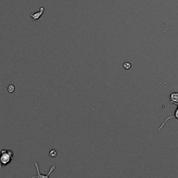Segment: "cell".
I'll return each mask as SVG.
<instances>
[{
    "instance_id": "7a4b0ae2",
    "label": "cell",
    "mask_w": 178,
    "mask_h": 178,
    "mask_svg": "<svg viewBox=\"0 0 178 178\" xmlns=\"http://www.w3.org/2000/svg\"><path fill=\"white\" fill-rule=\"evenodd\" d=\"M34 165L35 166V168H36L37 170V175H35L33 176L31 178H50V174H52V173L53 172V171L55 170L56 167H57V165L56 164H53V165L52 166L50 167V170H49L48 173L45 175L43 173H40V170H39V166H38V164H37L36 162L34 163Z\"/></svg>"
},
{
    "instance_id": "ba28073f",
    "label": "cell",
    "mask_w": 178,
    "mask_h": 178,
    "mask_svg": "<svg viewBox=\"0 0 178 178\" xmlns=\"http://www.w3.org/2000/svg\"><path fill=\"white\" fill-rule=\"evenodd\" d=\"M49 155H50L51 157H56L57 156V152L56 151V150L52 149V150H51L50 152H49Z\"/></svg>"
},
{
    "instance_id": "5b68a950",
    "label": "cell",
    "mask_w": 178,
    "mask_h": 178,
    "mask_svg": "<svg viewBox=\"0 0 178 178\" xmlns=\"http://www.w3.org/2000/svg\"><path fill=\"white\" fill-rule=\"evenodd\" d=\"M170 102L171 104H176L178 103V93L176 92H171L170 94Z\"/></svg>"
},
{
    "instance_id": "52a82bcc",
    "label": "cell",
    "mask_w": 178,
    "mask_h": 178,
    "mask_svg": "<svg viewBox=\"0 0 178 178\" xmlns=\"http://www.w3.org/2000/svg\"><path fill=\"white\" fill-rule=\"evenodd\" d=\"M123 66L125 70H130L132 68V64L130 63V62H125L124 63H123Z\"/></svg>"
},
{
    "instance_id": "8992f818",
    "label": "cell",
    "mask_w": 178,
    "mask_h": 178,
    "mask_svg": "<svg viewBox=\"0 0 178 178\" xmlns=\"http://www.w3.org/2000/svg\"><path fill=\"white\" fill-rule=\"evenodd\" d=\"M15 89H16V88H15L14 85H13V84H10V85H8L7 87V91L10 93L14 92Z\"/></svg>"
},
{
    "instance_id": "6da1fadb",
    "label": "cell",
    "mask_w": 178,
    "mask_h": 178,
    "mask_svg": "<svg viewBox=\"0 0 178 178\" xmlns=\"http://www.w3.org/2000/svg\"><path fill=\"white\" fill-rule=\"evenodd\" d=\"M14 159L13 152L11 150L4 149L0 152V169L3 166H6L11 164Z\"/></svg>"
},
{
    "instance_id": "277c9868",
    "label": "cell",
    "mask_w": 178,
    "mask_h": 178,
    "mask_svg": "<svg viewBox=\"0 0 178 178\" xmlns=\"http://www.w3.org/2000/svg\"><path fill=\"white\" fill-rule=\"evenodd\" d=\"M44 11H45V8L44 7H40V11L39 12H37V13H33V14L30 15V17L33 19V20H37L38 19H40V17H41L42 15L43 14Z\"/></svg>"
},
{
    "instance_id": "3957f363",
    "label": "cell",
    "mask_w": 178,
    "mask_h": 178,
    "mask_svg": "<svg viewBox=\"0 0 178 178\" xmlns=\"http://www.w3.org/2000/svg\"><path fill=\"white\" fill-rule=\"evenodd\" d=\"M176 105L177 106V107L175 109V111L173 115H172V116H170L167 117V118H166L165 120L163 122L162 124L161 125L160 127H159V128H158V131H160V130H162L163 128H164V126L165 125L166 123H167V121H168L169 120L172 119V118H175V119H177V122H178V103H177V104H176Z\"/></svg>"
}]
</instances>
